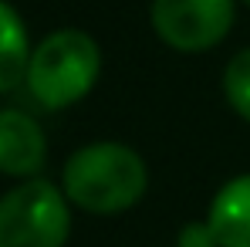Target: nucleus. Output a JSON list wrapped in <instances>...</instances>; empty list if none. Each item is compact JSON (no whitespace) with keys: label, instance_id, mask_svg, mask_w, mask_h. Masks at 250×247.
I'll list each match as a JSON object with an SVG mask.
<instances>
[{"label":"nucleus","instance_id":"obj_1","mask_svg":"<svg viewBox=\"0 0 250 247\" xmlns=\"http://www.w3.org/2000/svg\"><path fill=\"white\" fill-rule=\"evenodd\" d=\"M61 190L71 206L95 217H112L132 210L146 197L149 169L125 142H88L68 156L61 169Z\"/></svg>","mask_w":250,"mask_h":247},{"label":"nucleus","instance_id":"obj_2","mask_svg":"<svg viewBox=\"0 0 250 247\" xmlns=\"http://www.w3.org/2000/svg\"><path fill=\"white\" fill-rule=\"evenodd\" d=\"M102 75V51L91 34L78 27L51 31L34 44L27 65V91L44 109H71L95 88Z\"/></svg>","mask_w":250,"mask_h":247},{"label":"nucleus","instance_id":"obj_3","mask_svg":"<svg viewBox=\"0 0 250 247\" xmlns=\"http://www.w3.org/2000/svg\"><path fill=\"white\" fill-rule=\"evenodd\" d=\"M71 203L51 180H24L0 197V247H64Z\"/></svg>","mask_w":250,"mask_h":247},{"label":"nucleus","instance_id":"obj_4","mask_svg":"<svg viewBox=\"0 0 250 247\" xmlns=\"http://www.w3.org/2000/svg\"><path fill=\"white\" fill-rule=\"evenodd\" d=\"M152 31L179 54H203L237 21V0H152Z\"/></svg>","mask_w":250,"mask_h":247},{"label":"nucleus","instance_id":"obj_5","mask_svg":"<svg viewBox=\"0 0 250 247\" xmlns=\"http://www.w3.org/2000/svg\"><path fill=\"white\" fill-rule=\"evenodd\" d=\"M47 163V135L34 115L21 109H0V173L14 180H34Z\"/></svg>","mask_w":250,"mask_h":247},{"label":"nucleus","instance_id":"obj_6","mask_svg":"<svg viewBox=\"0 0 250 247\" xmlns=\"http://www.w3.org/2000/svg\"><path fill=\"white\" fill-rule=\"evenodd\" d=\"M207 224L220 247H250V173L227 180L213 193Z\"/></svg>","mask_w":250,"mask_h":247},{"label":"nucleus","instance_id":"obj_7","mask_svg":"<svg viewBox=\"0 0 250 247\" xmlns=\"http://www.w3.org/2000/svg\"><path fill=\"white\" fill-rule=\"evenodd\" d=\"M31 38L27 27L21 21V14L0 0V95L14 91L17 85L27 78V65H31Z\"/></svg>","mask_w":250,"mask_h":247},{"label":"nucleus","instance_id":"obj_8","mask_svg":"<svg viewBox=\"0 0 250 247\" xmlns=\"http://www.w3.org/2000/svg\"><path fill=\"white\" fill-rule=\"evenodd\" d=\"M223 98H227V105L244 119L250 122V47L244 51H237L230 61H227V68H223Z\"/></svg>","mask_w":250,"mask_h":247},{"label":"nucleus","instance_id":"obj_9","mask_svg":"<svg viewBox=\"0 0 250 247\" xmlns=\"http://www.w3.org/2000/svg\"><path fill=\"white\" fill-rule=\"evenodd\" d=\"M176 247H220V244H216V234L209 230L207 220H193V224H183Z\"/></svg>","mask_w":250,"mask_h":247},{"label":"nucleus","instance_id":"obj_10","mask_svg":"<svg viewBox=\"0 0 250 247\" xmlns=\"http://www.w3.org/2000/svg\"><path fill=\"white\" fill-rule=\"evenodd\" d=\"M244 3H247V7H250V0H244Z\"/></svg>","mask_w":250,"mask_h":247}]
</instances>
